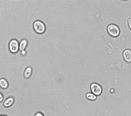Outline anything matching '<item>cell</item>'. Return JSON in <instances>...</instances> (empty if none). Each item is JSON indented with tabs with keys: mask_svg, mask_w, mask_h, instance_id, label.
<instances>
[{
	"mask_svg": "<svg viewBox=\"0 0 131 116\" xmlns=\"http://www.w3.org/2000/svg\"><path fill=\"white\" fill-rule=\"evenodd\" d=\"M91 90L92 91V93L94 95L99 96L100 95L102 92V88L100 85L96 83H93L91 85Z\"/></svg>",
	"mask_w": 131,
	"mask_h": 116,
	"instance_id": "cell-3",
	"label": "cell"
},
{
	"mask_svg": "<svg viewBox=\"0 0 131 116\" xmlns=\"http://www.w3.org/2000/svg\"><path fill=\"white\" fill-rule=\"evenodd\" d=\"M31 73H32V69H31V67H28L26 69L25 71H24V77L28 79L29 77L31 76Z\"/></svg>",
	"mask_w": 131,
	"mask_h": 116,
	"instance_id": "cell-8",
	"label": "cell"
},
{
	"mask_svg": "<svg viewBox=\"0 0 131 116\" xmlns=\"http://www.w3.org/2000/svg\"><path fill=\"white\" fill-rule=\"evenodd\" d=\"M128 27H129V28L131 30V18H128Z\"/></svg>",
	"mask_w": 131,
	"mask_h": 116,
	"instance_id": "cell-11",
	"label": "cell"
},
{
	"mask_svg": "<svg viewBox=\"0 0 131 116\" xmlns=\"http://www.w3.org/2000/svg\"><path fill=\"white\" fill-rule=\"evenodd\" d=\"M27 45H28V41H27L26 39H23L21 41L19 45V50L20 51H23L25 50V49L26 48Z\"/></svg>",
	"mask_w": 131,
	"mask_h": 116,
	"instance_id": "cell-6",
	"label": "cell"
},
{
	"mask_svg": "<svg viewBox=\"0 0 131 116\" xmlns=\"http://www.w3.org/2000/svg\"><path fill=\"white\" fill-rule=\"evenodd\" d=\"M0 116H6V115H0Z\"/></svg>",
	"mask_w": 131,
	"mask_h": 116,
	"instance_id": "cell-15",
	"label": "cell"
},
{
	"mask_svg": "<svg viewBox=\"0 0 131 116\" xmlns=\"http://www.w3.org/2000/svg\"><path fill=\"white\" fill-rule=\"evenodd\" d=\"M86 98L89 100H95L96 99V96L93 94L92 92H88L86 94Z\"/></svg>",
	"mask_w": 131,
	"mask_h": 116,
	"instance_id": "cell-10",
	"label": "cell"
},
{
	"mask_svg": "<svg viewBox=\"0 0 131 116\" xmlns=\"http://www.w3.org/2000/svg\"><path fill=\"white\" fill-rule=\"evenodd\" d=\"M9 86L8 82L7 81L6 79H0V87L3 89H7Z\"/></svg>",
	"mask_w": 131,
	"mask_h": 116,
	"instance_id": "cell-9",
	"label": "cell"
},
{
	"mask_svg": "<svg viewBox=\"0 0 131 116\" xmlns=\"http://www.w3.org/2000/svg\"><path fill=\"white\" fill-rule=\"evenodd\" d=\"M9 48L12 53H16L19 50V43L16 39H12L9 42Z\"/></svg>",
	"mask_w": 131,
	"mask_h": 116,
	"instance_id": "cell-4",
	"label": "cell"
},
{
	"mask_svg": "<svg viewBox=\"0 0 131 116\" xmlns=\"http://www.w3.org/2000/svg\"><path fill=\"white\" fill-rule=\"evenodd\" d=\"M123 57L127 62H131V51L130 49H127L123 52Z\"/></svg>",
	"mask_w": 131,
	"mask_h": 116,
	"instance_id": "cell-5",
	"label": "cell"
},
{
	"mask_svg": "<svg viewBox=\"0 0 131 116\" xmlns=\"http://www.w3.org/2000/svg\"><path fill=\"white\" fill-rule=\"evenodd\" d=\"M3 100V96L2 95V94L0 92V102H2Z\"/></svg>",
	"mask_w": 131,
	"mask_h": 116,
	"instance_id": "cell-13",
	"label": "cell"
},
{
	"mask_svg": "<svg viewBox=\"0 0 131 116\" xmlns=\"http://www.w3.org/2000/svg\"><path fill=\"white\" fill-rule=\"evenodd\" d=\"M107 31L109 35H110L112 37H118L119 34H120V29L115 24H111L107 26Z\"/></svg>",
	"mask_w": 131,
	"mask_h": 116,
	"instance_id": "cell-1",
	"label": "cell"
},
{
	"mask_svg": "<svg viewBox=\"0 0 131 116\" xmlns=\"http://www.w3.org/2000/svg\"><path fill=\"white\" fill-rule=\"evenodd\" d=\"M21 53H22V55H23V56H24V55H26V51H25V50H24V51H21Z\"/></svg>",
	"mask_w": 131,
	"mask_h": 116,
	"instance_id": "cell-14",
	"label": "cell"
},
{
	"mask_svg": "<svg viewBox=\"0 0 131 116\" xmlns=\"http://www.w3.org/2000/svg\"><path fill=\"white\" fill-rule=\"evenodd\" d=\"M14 103V98L13 97H10V98H8L7 99H6V100H5L4 103H3V105L5 107H9L12 105Z\"/></svg>",
	"mask_w": 131,
	"mask_h": 116,
	"instance_id": "cell-7",
	"label": "cell"
},
{
	"mask_svg": "<svg viewBox=\"0 0 131 116\" xmlns=\"http://www.w3.org/2000/svg\"><path fill=\"white\" fill-rule=\"evenodd\" d=\"M35 116H44V115H43V113H40V112H37V113H36Z\"/></svg>",
	"mask_w": 131,
	"mask_h": 116,
	"instance_id": "cell-12",
	"label": "cell"
},
{
	"mask_svg": "<svg viewBox=\"0 0 131 116\" xmlns=\"http://www.w3.org/2000/svg\"><path fill=\"white\" fill-rule=\"evenodd\" d=\"M33 27H34L35 31L37 34H40L45 32V30H46L45 24L40 20L35 21L33 24Z\"/></svg>",
	"mask_w": 131,
	"mask_h": 116,
	"instance_id": "cell-2",
	"label": "cell"
}]
</instances>
